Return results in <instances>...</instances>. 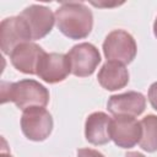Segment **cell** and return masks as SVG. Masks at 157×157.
Segmentation results:
<instances>
[{
  "mask_svg": "<svg viewBox=\"0 0 157 157\" xmlns=\"http://www.w3.org/2000/svg\"><path fill=\"white\" fill-rule=\"evenodd\" d=\"M12 102L25 110L31 107H45L49 102V91L38 81L32 78L17 82H1V103Z\"/></svg>",
  "mask_w": 157,
  "mask_h": 157,
  "instance_id": "7a4b0ae2",
  "label": "cell"
},
{
  "mask_svg": "<svg viewBox=\"0 0 157 157\" xmlns=\"http://www.w3.org/2000/svg\"><path fill=\"white\" fill-rule=\"evenodd\" d=\"M102 48L107 61H117L123 65L130 64L137 52L134 37L124 29L112 31L105 37Z\"/></svg>",
  "mask_w": 157,
  "mask_h": 157,
  "instance_id": "3957f363",
  "label": "cell"
},
{
  "mask_svg": "<svg viewBox=\"0 0 157 157\" xmlns=\"http://www.w3.org/2000/svg\"><path fill=\"white\" fill-rule=\"evenodd\" d=\"M98 83L107 91H118L129 83V71L125 65L117 61H107L97 75Z\"/></svg>",
  "mask_w": 157,
  "mask_h": 157,
  "instance_id": "4fadbf2b",
  "label": "cell"
},
{
  "mask_svg": "<svg viewBox=\"0 0 157 157\" xmlns=\"http://www.w3.org/2000/svg\"><path fill=\"white\" fill-rule=\"evenodd\" d=\"M77 157H105V156L93 148H78Z\"/></svg>",
  "mask_w": 157,
  "mask_h": 157,
  "instance_id": "2e32d148",
  "label": "cell"
},
{
  "mask_svg": "<svg viewBox=\"0 0 157 157\" xmlns=\"http://www.w3.org/2000/svg\"><path fill=\"white\" fill-rule=\"evenodd\" d=\"M58 29L70 39L88 37L93 27V15L87 5L77 1L63 2L55 11Z\"/></svg>",
  "mask_w": 157,
  "mask_h": 157,
  "instance_id": "6da1fadb",
  "label": "cell"
},
{
  "mask_svg": "<svg viewBox=\"0 0 157 157\" xmlns=\"http://www.w3.org/2000/svg\"><path fill=\"white\" fill-rule=\"evenodd\" d=\"M112 118L104 112H94L86 118L85 121V137L96 146L105 145L110 141L109 125Z\"/></svg>",
  "mask_w": 157,
  "mask_h": 157,
  "instance_id": "7c38bea8",
  "label": "cell"
},
{
  "mask_svg": "<svg viewBox=\"0 0 157 157\" xmlns=\"http://www.w3.org/2000/svg\"><path fill=\"white\" fill-rule=\"evenodd\" d=\"M20 16L28 25L32 40L44 38L52 32L55 23V15L49 7L43 5H29L20 13Z\"/></svg>",
  "mask_w": 157,
  "mask_h": 157,
  "instance_id": "9c48e42d",
  "label": "cell"
},
{
  "mask_svg": "<svg viewBox=\"0 0 157 157\" xmlns=\"http://www.w3.org/2000/svg\"><path fill=\"white\" fill-rule=\"evenodd\" d=\"M32 40L31 31L26 21L18 16L6 17L0 23V48L5 55H10L20 44Z\"/></svg>",
  "mask_w": 157,
  "mask_h": 157,
  "instance_id": "8992f818",
  "label": "cell"
},
{
  "mask_svg": "<svg viewBox=\"0 0 157 157\" xmlns=\"http://www.w3.org/2000/svg\"><path fill=\"white\" fill-rule=\"evenodd\" d=\"M66 55L70 60L71 74L77 77L91 76L102 60L97 47L86 42L74 45Z\"/></svg>",
  "mask_w": 157,
  "mask_h": 157,
  "instance_id": "52a82bcc",
  "label": "cell"
},
{
  "mask_svg": "<svg viewBox=\"0 0 157 157\" xmlns=\"http://www.w3.org/2000/svg\"><path fill=\"white\" fill-rule=\"evenodd\" d=\"M21 130L31 141H44L53 130V117L43 107H31L23 110Z\"/></svg>",
  "mask_w": 157,
  "mask_h": 157,
  "instance_id": "277c9868",
  "label": "cell"
},
{
  "mask_svg": "<svg viewBox=\"0 0 157 157\" xmlns=\"http://www.w3.org/2000/svg\"><path fill=\"white\" fill-rule=\"evenodd\" d=\"M146 108V98L142 93L129 91L120 94H113L107 102V109L114 115L139 117Z\"/></svg>",
  "mask_w": 157,
  "mask_h": 157,
  "instance_id": "30bf717a",
  "label": "cell"
},
{
  "mask_svg": "<svg viewBox=\"0 0 157 157\" xmlns=\"http://www.w3.org/2000/svg\"><path fill=\"white\" fill-rule=\"evenodd\" d=\"M1 157H12L11 155H5L4 152H2V155H1Z\"/></svg>",
  "mask_w": 157,
  "mask_h": 157,
  "instance_id": "d6986e66",
  "label": "cell"
},
{
  "mask_svg": "<svg viewBox=\"0 0 157 157\" xmlns=\"http://www.w3.org/2000/svg\"><path fill=\"white\" fill-rule=\"evenodd\" d=\"M44 53L45 52L42 47L36 43L28 42L16 47L10 54V60L12 66L20 72L36 75L38 61Z\"/></svg>",
  "mask_w": 157,
  "mask_h": 157,
  "instance_id": "8fae6325",
  "label": "cell"
},
{
  "mask_svg": "<svg viewBox=\"0 0 157 157\" xmlns=\"http://www.w3.org/2000/svg\"><path fill=\"white\" fill-rule=\"evenodd\" d=\"M153 34H155V37L157 38V17H156V20H155V22H153Z\"/></svg>",
  "mask_w": 157,
  "mask_h": 157,
  "instance_id": "ac0fdd59",
  "label": "cell"
},
{
  "mask_svg": "<svg viewBox=\"0 0 157 157\" xmlns=\"http://www.w3.org/2000/svg\"><path fill=\"white\" fill-rule=\"evenodd\" d=\"M71 74L70 60L63 53H44L37 65L36 75L47 83L64 81Z\"/></svg>",
  "mask_w": 157,
  "mask_h": 157,
  "instance_id": "ba28073f",
  "label": "cell"
},
{
  "mask_svg": "<svg viewBox=\"0 0 157 157\" xmlns=\"http://www.w3.org/2000/svg\"><path fill=\"white\" fill-rule=\"evenodd\" d=\"M125 157H145L142 153H140V152H134V151H131V152H128L126 155H125Z\"/></svg>",
  "mask_w": 157,
  "mask_h": 157,
  "instance_id": "e0dca14e",
  "label": "cell"
},
{
  "mask_svg": "<svg viewBox=\"0 0 157 157\" xmlns=\"http://www.w3.org/2000/svg\"><path fill=\"white\" fill-rule=\"evenodd\" d=\"M147 97H148V101H150V104L152 105V108L155 110H157V81L150 86Z\"/></svg>",
  "mask_w": 157,
  "mask_h": 157,
  "instance_id": "9a60e30c",
  "label": "cell"
},
{
  "mask_svg": "<svg viewBox=\"0 0 157 157\" xmlns=\"http://www.w3.org/2000/svg\"><path fill=\"white\" fill-rule=\"evenodd\" d=\"M140 123L142 126V136L139 142L140 147L147 152L157 151V115L148 114Z\"/></svg>",
  "mask_w": 157,
  "mask_h": 157,
  "instance_id": "5bb4252c",
  "label": "cell"
},
{
  "mask_svg": "<svg viewBox=\"0 0 157 157\" xmlns=\"http://www.w3.org/2000/svg\"><path fill=\"white\" fill-rule=\"evenodd\" d=\"M109 136L120 148H131L137 145L142 136L141 123L134 117L114 115L109 125Z\"/></svg>",
  "mask_w": 157,
  "mask_h": 157,
  "instance_id": "5b68a950",
  "label": "cell"
}]
</instances>
